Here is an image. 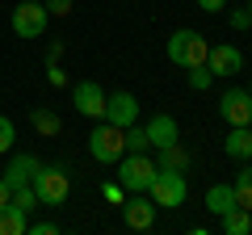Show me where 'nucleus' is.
<instances>
[{"label":"nucleus","instance_id":"1","mask_svg":"<svg viewBox=\"0 0 252 235\" xmlns=\"http://www.w3.org/2000/svg\"><path fill=\"white\" fill-rule=\"evenodd\" d=\"M152 181H156V160H147L143 151H126L118 160V185L126 193H147Z\"/></svg>","mask_w":252,"mask_h":235},{"label":"nucleus","instance_id":"2","mask_svg":"<svg viewBox=\"0 0 252 235\" xmlns=\"http://www.w3.org/2000/svg\"><path fill=\"white\" fill-rule=\"evenodd\" d=\"M147 198L156 202V210H177V206H185V198H189L185 172H164V168H156V181L147 185Z\"/></svg>","mask_w":252,"mask_h":235},{"label":"nucleus","instance_id":"3","mask_svg":"<svg viewBox=\"0 0 252 235\" xmlns=\"http://www.w3.org/2000/svg\"><path fill=\"white\" fill-rule=\"evenodd\" d=\"M206 51H210V42L198 29H177V34L168 38V59L177 67H202L206 63Z\"/></svg>","mask_w":252,"mask_h":235},{"label":"nucleus","instance_id":"4","mask_svg":"<svg viewBox=\"0 0 252 235\" xmlns=\"http://www.w3.org/2000/svg\"><path fill=\"white\" fill-rule=\"evenodd\" d=\"M89 151H93V160H97V164H118V160L126 155V135H122V126H114V122L101 118V126L89 135Z\"/></svg>","mask_w":252,"mask_h":235},{"label":"nucleus","instance_id":"5","mask_svg":"<svg viewBox=\"0 0 252 235\" xmlns=\"http://www.w3.org/2000/svg\"><path fill=\"white\" fill-rule=\"evenodd\" d=\"M34 193H38V202H42V206H63V202H67V193H72V176H67V168H59V164L38 168Z\"/></svg>","mask_w":252,"mask_h":235},{"label":"nucleus","instance_id":"6","mask_svg":"<svg viewBox=\"0 0 252 235\" xmlns=\"http://www.w3.org/2000/svg\"><path fill=\"white\" fill-rule=\"evenodd\" d=\"M46 21H51V13H46L42 0H21L17 9H13V34L17 38H42Z\"/></svg>","mask_w":252,"mask_h":235},{"label":"nucleus","instance_id":"7","mask_svg":"<svg viewBox=\"0 0 252 235\" xmlns=\"http://www.w3.org/2000/svg\"><path fill=\"white\" fill-rule=\"evenodd\" d=\"M219 114L231 122V126H252V92L248 88H227L219 97Z\"/></svg>","mask_w":252,"mask_h":235},{"label":"nucleus","instance_id":"8","mask_svg":"<svg viewBox=\"0 0 252 235\" xmlns=\"http://www.w3.org/2000/svg\"><path fill=\"white\" fill-rule=\"evenodd\" d=\"M122 218L130 231H147L156 223V202L147 193H130V198H122Z\"/></svg>","mask_w":252,"mask_h":235},{"label":"nucleus","instance_id":"9","mask_svg":"<svg viewBox=\"0 0 252 235\" xmlns=\"http://www.w3.org/2000/svg\"><path fill=\"white\" fill-rule=\"evenodd\" d=\"M206 67L215 76H235V72H244V51L231 46V42H219V46L206 51Z\"/></svg>","mask_w":252,"mask_h":235},{"label":"nucleus","instance_id":"10","mask_svg":"<svg viewBox=\"0 0 252 235\" xmlns=\"http://www.w3.org/2000/svg\"><path fill=\"white\" fill-rule=\"evenodd\" d=\"M72 101H76V109L84 118H105V88L97 80H80L72 88Z\"/></svg>","mask_w":252,"mask_h":235},{"label":"nucleus","instance_id":"11","mask_svg":"<svg viewBox=\"0 0 252 235\" xmlns=\"http://www.w3.org/2000/svg\"><path fill=\"white\" fill-rule=\"evenodd\" d=\"M105 122H114V126H135L139 122V101L130 97V92H109L105 97Z\"/></svg>","mask_w":252,"mask_h":235},{"label":"nucleus","instance_id":"12","mask_svg":"<svg viewBox=\"0 0 252 235\" xmlns=\"http://www.w3.org/2000/svg\"><path fill=\"white\" fill-rule=\"evenodd\" d=\"M147 143L152 147H172V143H181V130H177V118L172 114H156V118H147Z\"/></svg>","mask_w":252,"mask_h":235},{"label":"nucleus","instance_id":"13","mask_svg":"<svg viewBox=\"0 0 252 235\" xmlns=\"http://www.w3.org/2000/svg\"><path fill=\"white\" fill-rule=\"evenodd\" d=\"M38 168H42V164H38L34 155H13L9 168H4V185H9V189H26V185H34Z\"/></svg>","mask_w":252,"mask_h":235},{"label":"nucleus","instance_id":"14","mask_svg":"<svg viewBox=\"0 0 252 235\" xmlns=\"http://www.w3.org/2000/svg\"><path fill=\"white\" fill-rule=\"evenodd\" d=\"M223 151L231 155V160H252V126H231V135L223 139Z\"/></svg>","mask_w":252,"mask_h":235},{"label":"nucleus","instance_id":"15","mask_svg":"<svg viewBox=\"0 0 252 235\" xmlns=\"http://www.w3.org/2000/svg\"><path fill=\"white\" fill-rule=\"evenodd\" d=\"M206 210L215 218H223L227 210H235V189H231V185H210V189H206Z\"/></svg>","mask_w":252,"mask_h":235},{"label":"nucleus","instance_id":"16","mask_svg":"<svg viewBox=\"0 0 252 235\" xmlns=\"http://www.w3.org/2000/svg\"><path fill=\"white\" fill-rule=\"evenodd\" d=\"M26 231H30L26 214H21L13 202H4V206H0V235H26Z\"/></svg>","mask_w":252,"mask_h":235},{"label":"nucleus","instance_id":"17","mask_svg":"<svg viewBox=\"0 0 252 235\" xmlns=\"http://www.w3.org/2000/svg\"><path fill=\"white\" fill-rule=\"evenodd\" d=\"M156 168H164V172H185V168H189V151H185L181 143L160 147V160H156Z\"/></svg>","mask_w":252,"mask_h":235},{"label":"nucleus","instance_id":"18","mask_svg":"<svg viewBox=\"0 0 252 235\" xmlns=\"http://www.w3.org/2000/svg\"><path fill=\"white\" fill-rule=\"evenodd\" d=\"M231 189H235V206L252 210V164H248V160H244V168L235 172V181H231Z\"/></svg>","mask_w":252,"mask_h":235},{"label":"nucleus","instance_id":"19","mask_svg":"<svg viewBox=\"0 0 252 235\" xmlns=\"http://www.w3.org/2000/svg\"><path fill=\"white\" fill-rule=\"evenodd\" d=\"M219 223H223V231H227V235H248V231H252V210L235 206V210H227Z\"/></svg>","mask_w":252,"mask_h":235},{"label":"nucleus","instance_id":"20","mask_svg":"<svg viewBox=\"0 0 252 235\" xmlns=\"http://www.w3.org/2000/svg\"><path fill=\"white\" fill-rule=\"evenodd\" d=\"M30 122H34L38 135H59V126H63L55 109H34V114H30Z\"/></svg>","mask_w":252,"mask_h":235},{"label":"nucleus","instance_id":"21","mask_svg":"<svg viewBox=\"0 0 252 235\" xmlns=\"http://www.w3.org/2000/svg\"><path fill=\"white\" fill-rule=\"evenodd\" d=\"M9 202H13V206H17L26 218L34 214L38 206H42V202H38V193H34V185H26V189H13V198H9Z\"/></svg>","mask_w":252,"mask_h":235},{"label":"nucleus","instance_id":"22","mask_svg":"<svg viewBox=\"0 0 252 235\" xmlns=\"http://www.w3.org/2000/svg\"><path fill=\"white\" fill-rule=\"evenodd\" d=\"M122 135H126V151H143V147H152V143H147V130L139 126V122H135V126H126Z\"/></svg>","mask_w":252,"mask_h":235},{"label":"nucleus","instance_id":"23","mask_svg":"<svg viewBox=\"0 0 252 235\" xmlns=\"http://www.w3.org/2000/svg\"><path fill=\"white\" fill-rule=\"evenodd\" d=\"M210 80H215V72H210V67L206 63H202V67H189V88H210Z\"/></svg>","mask_w":252,"mask_h":235},{"label":"nucleus","instance_id":"24","mask_svg":"<svg viewBox=\"0 0 252 235\" xmlns=\"http://www.w3.org/2000/svg\"><path fill=\"white\" fill-rule=\"evenodd\" d=\"M13 139H17V130H13V122H9V118L0 114V155H4V151L13 147Z\"/></svg>","mask_w":252,"mask_h":235},{"label":"nucleus","instance_id":"25","mask_svg":"<svg viewBox=\"0 0 252 235\" xmlns=\"http://www.w3.org/2000/svg\"><path fill=\"white\" fill-rule=\"evenodd\" d=\"M101 193H105V202H109V206H122V198H126V189H122V185H114V181H105V185H101Z\"/></svg>","mask_w":252,"mask_h":235},{"label":"nucleus","instance_id":"26","mask_svg":"<svg viewBox=\"0 0 252 235\" xmlns=\"http://www.w3.org/2000/svg\"><path fill=\"white\" fill-rule=\"evenodd\" d=\"M227 21H231V29H248L252 26V13L248 9H231V13H227Z\"/></svg>","mask_w":252,"mask_h":235},{"label":"nucleus","instance_id":"27","mask_svg":"<svg viewBox=\"0 0 252 235\" xmlns=\"http://www.w3.org/2000/svg\"><path fill=\"white\" fill-rule=\"evenodd\" d=\"M42 4H46L51 17H67V13H72V0H42Z\"/></svg>","mask_w":252,"mask_h":235},{"label":"nucleus","instance_id":"28","mask_svg":"<svg viewBox=\"0 0 252 235\" xmlns=\"http://www.w3.org/2000/svg\"><path fill=\"white\" fill-rule=\"evenodd\" d=\"M46 80H51L55 88H63V84H67V72H63V67H59V63L51 59V67H46Z\"/></svg>","mask_w":252,"mask_h":235},{"label":"nucleus","instance_id":"29","mask_svg":"<svg viewBox=\"0 0 252 235\" xmlns=\"http://www.w3.org/2000/svg\"><path fill=\"white\" fill-rule=\"evenodd\" d=\"M198 9H202V13H223L227 0H198Z\"/></svg>","mask_w":252,"mask_h":235},{"label":"nucleus","instance_id":"30","mask_svg":"<svg viewBox=\"0 0 252 235\" xmlns=\"http://www.w3.org/2000/svg\"><path fill=\"white\" fill-rule=\"evenodd\" d=\"M30 231H34V235H55L59 227H55V223H38V227H30Z\"/></svg>","mask_w":252,"mask_h":235},{"label":"nucleus","instance_id":"31","mask_svg":"<svg viewBox=\"0 0 252 235\" xmlns=\"http://www.w3.org/2000/svg\"><path fill=\"white\" fill-rule=\"evenodd\" d=\"M13 198V189H9V185H4V176H0V206H4V202H9Z\"/></svg>","mask_w":252,"mask_h":235},{"label":"nucleus","instance_id":"32","mask_svg":"<svg viewBox=\"0 0 252 235\" xmlns=\"http://www.w3.org/2000/svg\"><path fill=\"white\" fill-rule=\"evenodd\" d=\"M248 13H252V0H248Z\"/></svg>","mask_w":252,"mask_h":235},{"label":"nucleus","instance_id":"33","mask_svg":"<svg viewBox=\"0 0 252 235\" xmlns=\"http://www.w3.org/2000/svg\"><path fill=\"white\" fill-rule=\"evenodd\" d=\"M248 92H252V84H248Z\"/></svg>","mask_w":252,"mask_h":235}]
</instances>
